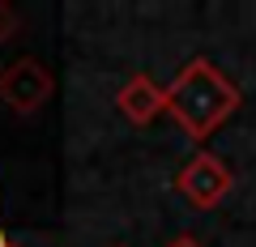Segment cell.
I'll return each mask as SVG.
<instances>
[{"label":"cell","instance_id":"3957f363","mask_svg":"<svg viewBox=\"0 0 256 247\" xmlns=\"http://www.w3.org/2000/svg\"><path fill=\"white\" fill-rule=\"evenodd\" d=\"M52 73H47L38 60H18V64H9V73H4V94H9L13 111H22V115H30V111H38L47 98H52Z\"/></svg>","mask_w":256,"mask_h":247},{"label":"cell","instance_id":"7a4b0ae2","mask_svg":"<svg viewBox=\"0 0 256 247\" xmlns=\"http://www.w3.org/2000/svg\"><path fill=\"white\" fill-rule=\"evenodd\" d=\"M175 188H180V196L192 205V209L205 213V209H214V205H222V201L230 196V188H235V171H230L218 154L196 149V154L180 166Z\"/></svg>","mask_w":256,"mask_h":247},{"label":"cell","instance_id":"8992f818","mask_svg":"<svg viewBox=\"0 0 256 247\" xmlns=\"http://www.w3.org/2000/svg\"><path fill=\"white\" fill-rule=\"evenodd\" d=\"M13 26H18V13H13L9 4H0V38H9Z\"/></svg>","mask_w":256,"mask_h":247},{"label":"cell","instance_id":"5b68a950","mask_svg":"<svg viewBox=\"0 0 256 247\" xmlns=\"http://www.w3.org/2000/svg\"><path fill=\"white\" fill-rule=\"evenodd\" d=\"M166 247H205V243H201L196 235H192V230H180V235H171V239H166Z\"/></svg>","mask_w":256,"mask_h":247},{"label":"cell","instance_id":"52a82bcc","mask_svg":"<svg viewBox=\"0 0 256 247\" xmlns=\"http://www.w3.org/2000/svg\"><path fill=\"white\" fill-rule=\"evenodd\" d=\"M0 247H13V243H9V239H4V226H0Z\"/></svg>","mask_w":256,"mask_h":247},{"label":"cell","instance_id":"6da1fadb","mask_svg":"<svg viewBox=\"0 0 256 247\" xmlns=\"http://www.w3.org/2000/svg\"><path fill=\"white\" fill-rule=\"evenodd\" d=\"M239 111V90L226 73L205 55H192L188 64L166 85V115L188 132L196 145L210 141L214 132Z\"/></svg>","mask_w":256,"mask_h":247},{"label":"cell","instance_id":"277c9868","mask_svg":"<svg viewBox=\"0 0 256 247\" xmlns=\"http://www.w3.org/2000/svg\"><path fill=\"white\" fill-rule=\"evenodd\" d=\"M116 107L128 124H150L154 115L166 111V85H158L150 73H132L116 94Z\"/></svg>","mask_w":256,"mask_h":247}]
</instances>
